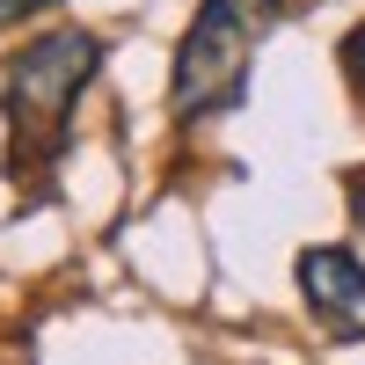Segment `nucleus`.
<instances>
[{
	"label": "nucleus",
	"instance_id": "nucleus-1",
	"mask_svg": "<svg viewBox=\"0 0 365 365\" xmlns=\"http://www.w3.org/2000/svg\"><path fill=\"white\" fill-rule=\"evenodd\" d=\"M103 37L96 29H37L15 58L8 81H0V110H8V175L15 190H44L58 154H66L73 110L88 96V81L103 73Z\"/></svg>",
	"mask_w": 365,
	"mask_h": 365
},
{
	"label": "nucleus",
	"instance_id": "nucleus-2",
	"mask_svg": "<svg viewBox=\"0 0 365 365\" xmlns=\"http://www.w3.org/2000/svg\"><path fill=\"white\" fill-rule=\"evenodd\" d=\"M285 0H197L190 29L175 44V73H168V110L175 125H212L241 103L249 88V66L263 37L278 29Z\"/></svg>",
	"mask_w": 365,
	"mask_h": 365
},
{
	"label": "nucleus",
	"instance_id": "nucleus-3",
	"mask_svg": "<svg viewBox=\"0 0 365 365\" xmlns=\"http://www.w3.org/2000/svg\"><path fill=\"white\" fill-rule=\"evenodd\" d=\"M299 299L336 344H365V263L351 249H299Z\"/></svg>",
	"mask_w": 365,
	"mask_h": 365
},
{
	"label": "nucleus",
	"instance_id": "nucleus-4",
	"mask_svg": "<svg viewBox=\"0 0 365 365\" xmlns=\"http://www.w3.org/2000/svg\"><path fill=\"white\" fill-rule=\"evenodd\" d=\"M336 58H344V81L358 88V103H365V22H358L351 37H344V51H336Z\"/></svg>",
	"mask_w": 365,
	"mask_h": 365
},
{
	"label": "nucleus",
	"instance_id": "nucleus-5",
	"mask_svg": "<svg viewBox=\"0 0 365 365\" xmlns=\"http://www.w3.org/2000/svg\"><path fill=\"white\" fill-rule=\"evenodd\" d=\"M344 205H351V220L365 227V168H351V175H344Z\"/></svg>",
	"mask_w": 365,
	"mask_h": 365
},
{
	"label": "nucleus",
	"instance_id": "nucleus-6",
	"mask_svg": "<svg viewBox=\"0 0 365 365\" xmlns=\"http://www.w3.org/2000/svg\"><path fill=\"white\" fill-rule=\"evenodd\" d=\"M58 8V0H0V22H29V15H44Z\"/></svg>",
	"mask_w": 365,
	"mask_h": 365
}]
</instances>
